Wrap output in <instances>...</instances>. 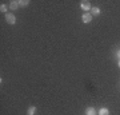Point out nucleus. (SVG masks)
<instances>
[{"label":"nucleus","instance_id":"nucleus-2","mask_svg":"<svg viewBox=\"0 0 120 115\" xmlns=\"http://www.w3.org/2000/svg\"><path fill=\"white\" fill-rule=\"evenodd\" d=\"M80 8L83 9V11H91V8H92V7H91V3L90 1H87V0H83L82 3H80Z\"/></svg>","mask_w":120,"mask_h":115},{"label":"nucleus","instance_id":"nucleus-6","mask_svg":"<svg viewBox=\"0 0 120 115\" xmlns=\"http://www.w3.org/2000/svg\"><path fill=\"white\" fill-rule=\"evenodd\" d=\"M86 115H96V110L94 107H88L86 110Z\"/></svg>","mask_w":120,"mask_h":115},{"label":"nucleus","instance_id":"nucleus-3","mask_svg":"<svg viewBox=\"0 0 120 115\" xmlns=\"http://www.w3.org/2000/svg\"><path fill=\"white\" fill-rule=\"evenodd\" d=\"M82 20L83 23H91V20H92V15L88 12H84L83 13V16H82Z\"/></svg>","mask_w":120,"mask_h":115},{"label":"nucleus","instance_id":"nucleus-10","mask_svg":"<svg viewBox=\"0 0 120 115\" xmlns=\"http://www.w3.org/2000/svg\"><path fill=\"white\" fill-rule=\"evenodd\" d=\"M0 12H5V13H8V12H7V5L3 4V3L0 4Z\"/></svg>","mask_w":120,"mask_h":115},{"label":"nucleus","instance_id":"nucleus-7","mask_svg":"<svg viewBox=\"0 0 120 115\" xmlns=\"http://www.w3.org/2000/svg\"><path fill=\"white\" fill-rule=\"evenodd\" d=\"M99 115H109V110L105 108V107H103V108L99 110Z\"/></svg>","mask_w":120,"mask_h":115},{"label":"nucleus","instance_id":"nucleus-5","mask_svg":"<svg viewBox=\"0 0 120 115\" xmlns=\"http://www.w3.org/2000/svg\"><path fill=\"white\" fill-rule=\"evenodd\" d=\"M91 15H92V16L100 15V8H99V7H92V8H91Z\"/></svg>","mask_w":120,"mask_h":115},{"label":"nucleus","instance_id":"nucleus-1","mask_svg":"<svg viewBox=\"0 0 120 115\" xmlns=\"http://www.w3.org/2000/svg\"><path fill=\"white\" fill-rule=\"evenodd\" d=\"M5 21L8 23V24H15L16 23V17H15V15L11 12L5 13Z\"/></svg>","mask_w":120,"mask_h":115},{"label":"nucleus","instance_id":"nucleus-8","mask_svg":"<svg viewBox=\"0 0 120 115\" xmlns=\"http://www.w3.org/2000/svg\"><path fill=\"white\" fill-rule=\"evenodd\" d=\"M35 112H36V107H35V106H31L30 108H28V112H27V114H28V115H34Z\"/></svg>","mask_w":120,"mask_h":115},{"label":"nucleus","instance_id":"nucleus-12","mask_svg":"<svg viewBox=\"0 0 120 115\" xmlns=\"http://www.w3.org/2000/svg\"><path fill=\"white\" fill-rule=\"evenodd\" d=\"M119 67H120V60H119Z\"/></svg>","mask_w":120,"mask_h":115},{"label":"nucleus","instance_id":"nucleus-9","mask_svg":"<svg viewBox=\"0 0 120 115\" xmlns=\"http://www.w3.org/2000/svg\"><path fill=\"white\" fill-rule=\"evenodd\" d=\"M28 4H30L28 0H19V5H22V7H27Z\"/></svg>","mask_w":120,"mask_h":115},{"label":"nucleus","instance_id":"nucleus-4","mask_svg":"<svg viewBox=\"0 0 120 115\" xmlns=\"http://www.w3.org/2000/svg\"><path fill=\"white\" fill-rule=\"evenodd\" d=\"M17 8H19V1L13 0V1H11V3H9V9H12V11H16Z\"/></svg>","mask_w":120,"mask_h":115},{"label":"nucleus","instance_id":"nucleus-11","mask_svg":"<svg viewBox=\"0 0 120 115\" xmlns=\"http://www.w3.org/2000/svg\"><path fill=\"white\" fill-rule=\"evenodd\" d=\"M117 58H120V51H117Z\"/></svg>","mask_w":120,"mask_h":115}]
</instances>
